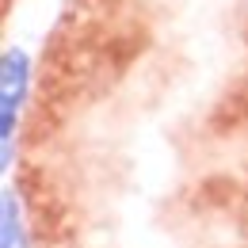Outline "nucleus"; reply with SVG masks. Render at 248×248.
Instances as JSON below:
<instances>
[{
	"instance_id": "f257e3e1",
	"label": "nucleus",
	"mask_w": 248,
	"mask_h": 248,
	"mask_svg": "<svg viewBox=\"0 0 248 248\" xmlns=\"http://www.w3.org/2000/svg\"><path fill=\"white\" fill-rule=\"evenodd\" d=\"M23 84H27V58L19 50L4 54V69H0V95H4V164L12 160V130H16V111L23 99Z\"/></svg>"
},
{
	"instance_id": "f03ea898",
	"label": "nucleus",
	"mask_w": 248,
	"mask_h": 248,
	"mask_svg": "<svg viewBox=\"0 0 248 248\" xmlns=\"http://www.w3.org/2000/svg\"><path fill=\"white\" fill-rule=\"evenodd\" d=\"M4 248H27L23 225H19V210H16V195H4Z\"/></svg>"
}]
</instances>
